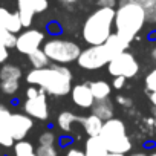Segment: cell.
Here are the masks:
<instances>
[{"mask_svg": "<svg viewBox=\"0 0 156 156\" xmlns=\"http://www.w3.org/2000/svg\"><path fill=\"white\" fill-rule=\"evenodd\" d=\"M26 81L31 86H37L54 97H64L70 92L72 72L63 64H54L51 67L32 69L26 75Z\"/></svg>", "mask_w": 156, "mask_h": 156, "instance_id": "obj_1", "label": "cell"}, {"mask_svg": "<svg viewBox=\"0 0 156 156\" xmlns=\"http://www.w3.org/2000/svg\"><path fill=\"white\" fill-rule=\"evenodd\" d=\"M130 43L122 40L116 32L112 34L103 44L100 46H90L84 51H81L76 63L80 67L86 70H97L106 64L110 63L112 58H115L118 54L127 51Z\"/></svg>", "mask_w": 156, "mask_h": 156, "instance_id": "obj_2", "label": "cell"}, {"mask_svg": "<svg viewBox=\"0 0 156 156\" xmlns=\"http://www.w3.org/2000/svg\"><path fill=\"white\" fill-rule=\"evenodd\" d=\"M145 22H147L145 11L136 0H122L119 3V8L115 9L116 34L127 43H132V40L144 28Z\"/></svg>", "mask_w": 156, "mask_h": 156, "instance_id": "obj_3", "label": "cell"}, {"mask_svg": "<svg viewBox=\"0 0 156 156\" xmlns=\"http://www.w3.org/2000/svg\"><path fill=\"white\" fill-rule=\"evenodd\" d=\"M115 26V9L98 8L95 9L83 25V40L90 46L103 44L113 32Z\"/></svg>", "mask_w": 156, "mask_h": 156, "instance_id": "obj_4", "label": "cell"}, {"mask_svg": "<svg viewBox=\"0 0 156 156\" xmlns=\"http://www.w3.org/2000/svg\"><path fill=\"white\" fill-rule=\"evenodd\" d=\"M100 138L103 139L109 153L126 154L132 150V142L127 136L126 124L121 119L112 118V119L104 121Z\"/></svg>", "mask_w": 156, "mask_h": 156, "instance_id": "obj_5", "label": "cell"}, {"mask_svg": "<svg viewBox=\"0 0 156 156\" xmlns=\"http://www.w3.org/2000/svg\"><path fill=\"white\" fill-rule=\"evenodd\" d=\"M44 54L48 55V58L51 61H54L55 64H67V63H73L78 60L81 54V49L75 41L70 40H63V38H51L48 40L43 48Z\"/></svg>", "mask_w": 156, "mask_h": 156, "instance_id": "obj_6", "label": "cell"}, {"mask_svg": "<svg viewBox=\"0 0 156 156\" xmlns=\"http://www.w3.org/2000/svg\"><path fill=\"white\" fill-rule=\"evenodd\" d=\"M107 70L113 76L133 78L139 72V64H138L136 58L133 57V54L124 51L110 60V63L107 64Z\"/></svg>", "mask_w": 156, "mask_h": 156, "instance_id": "obj_7", "label": "cell"}, {"mask_svg": "<svg viewBox=\"0 0 156 156\" xmlns=\"http://www.w3.org/2000/svg\"><path fill=\"white\" fill-rule=\"evenodd\" d=\"M44 41V34L38 29H26L22 34L17 35V41H16V49L20 54L25 55H31L32 52L41 49Z\"/></svg>", "mask_w": 156, "mask_h": 156, "instance_id": "obj_8", "label": "cell"}, {"mask_svg": "<svg viewBox=\"0 0 156 156\" xmlns=\"http://www.w3.org/2000/svg\"><path fill=\"white\" fill-rule=\"evenodd\" d=\"M48 6V0H17V12L23 28H29L34 20V16L44 12Z\"/></svg>", "mask_w": 156, "mask_h": 156, "instance_id": "obj_9", "label": "cell"}, {"mask_svg": "<svg viewBox=\"0 0 156 156\" xmlns=\"http://www.w3.org/2000/svg\"><path fill=\"white\" fill-rule=\"evenodd\" d=\"M32 126H34V121L29 115L12 113L9 118V122H8V130H9L11 136L14 138V141H22L26 138V135L29 133Z\"/></svg>", "mask_w": 156, "mask_h": 156, "instance_id": "obj_10", "label": "cell"}, {"mask_svg": "<svg viewBox=\"0 0 156 156\" xmlns=\"http://www.w3.org/2000/svg\"><path fill=\"white\" fill-rule=\"evenodd\" d=\"M25 112L34 119L46 121L49 118V107L46 101V92L41 89V92L35 98H26L25 101Z\"/></svg>", "mask_w": 156, "mask_h": 156, "instance_id": "obj_11", "label": "cell"}, {"mask_svg": "<svg viewBox=\"0 0 156 156\" xmlns=\"http://www.w3.org/2000/svg\"><path fill=\"white\" fill-rule=\"evenodd\" d=\"M72 95V101L81 109H92L95 98L92 95V90L89 87V84H76L72 87L70 90Z\"/></svg>", "mask_w": 156, "mask_h": 156, "instance_id": "obj_12", "label": "cell"}, {"mask_svg": "<svg viewBox=\"0 0 156 156\" xmlns=\"http://www.w3.org/2000/svg\"><path fill=\"white\" fill-rule=\"evenodd\" d=\"M0 26L8 29L12 34H19L23 28L20 17H19V12H11L2 6H0Z\"/></svg>", "mask_w": 156, "mask_h": 156, "instance_id": "obj_13", "label": "cell"}, {"mask_svg": "<svg viewBox=\"0 0 156 156\" xmlns=\"http://www.w3.org/2000/svg\"><path fill=\"white\" fill-rule=\"evenodd\" d=\"M113 103L107 98V100H100V101H95L94 106H92V113L97 115L100 119L103 121H107V119H112L113 118Z\"/></svg>", "mask_w": 156, "mask_h": 156, "instance_id": "obj_14", "label": "cell"}, {"mask_svg": "<svg viewBox=\"0 0 156 156\" xmlns=\"http://www.w3.org/2000/svg\"><path fill=\"white\" fill-rule=\"evenodd\" d=\"M86 156H107L109 151L100 136H89L86 141V148H84Z\"/></svg>", "mask_w": 156, "mask_h": 156, "instance_id": "obj_15", "label": "cell"}, {"mask_svg": "<svg viewBox=\"0 0 156 156\" xmlns=\"http://www.w3.org/2000/svg\"><path fill=\"white\" fill-rule=\"evenodd\" d=\"M81 124H83V127H84V130H86V133H87L89 136H100L104 121L100 119L97 115L92 113V115H89V116L81 118Z\"/></svg>", "mask_w": 156, "mask_h": 156, "instance_id": "obj_16", "label": "cell"}, {"mask_svg": "<svg viewBox=\"0 0 156 156\" xmlns=\"http://www.w3.org/2000/svg\"><path fill=\"white\" fill-rule=\"evenodd\" d=\"M90 90H92V95L95 98V101H100V100H107L110 92H112V87L109 83L103 81V80H98V81H92L89 84Z\"/></svg>", "mask_w": 156, "mask_h": 156, "instance_id": "obj_17", "label": "cell"}, {"mask_svg": "<svg viewBox=\"0 0 156 156\" xmlns=\"http://www.w3.org/2000/svg\"><path fill=\"white\" fill-rule=\"evenodd\" d=\"M22 78V69L16 64L5 63L0 67V81H6V80H20Z\"/></svg>", "mask_w": 156, "mask_h": 156, "instance_id": "obj_18", "label": "cell"}, {"mask_svg": "<svg viewBox=\"0 0 156 156\" xmlns=\"http://www.w3.org/2000/svg\"><path fill=\"white\" fill-rule=\"evenodd\" d=\"M28 58H29V63H31L32 69H43V67H48V64H49V61H51V60L48 58V55L44 54L43 49H38V51L32 52L31 55H28Z\"/></svg>", "mask_w": 156, "mask_h": 156, "instance_id": "obj_19", "label": "cell"}, {"mask_svg": "<svg viewBox=\"0 0 156 156\" xmlns=\"http://www.w3.org/2000/svg\"><path fill=\"white\" fill-rule=\"evenodd\" d=\"M76 121L81 122V118L75 116L72 112H61V113L58 115V127H60L61 130H64V132H69Z\"/></svg>", "mask_w": 156, "mask_h": 156, "instance_id": "obj_20", "label": "cell"}, {"mask_svg": "<svg viewBox=\"0 0 156 156\" xmlns=\"http://www.w3.org/2000/svg\"><path fill=\"white\" fill-rule=\"evenodd\" d=\"M8 122L9 121H0V145L3 147H12L16 144L14 138L8 130Z\"/></svg>", "mask_w": 156, "mask_h": 156, "instance_id": "obj_21", "label": "cell"}, {"mask_svg": "<svg viewBox=\"0 0 156 156\" xmlns=\"http://www.w3.org/2000/svg\"><path fill=\"white\" fill-rule=\"evenodd\" d=\"M145 11L147 22L156 23V0H138Z\"/></svg>", "mask_w": 156, "mask_h": 156, "instance_id": "obj_22", "label": "cell"}, {"mask_svg": "<svg viewBox=\"0 0 156 156\" xmlns=\"http://www.w3.org/2000/svg\"><path fill=\"white\" fill-rule=\"evenodd\" d=\"M14 153H16V156H29V154L35 153V150H34V147H32L31 142L22 139V141H16V144H14Z\"/></svg>", "mask_w": 156, "mask_h": 156, "instance_id": "obj_23", "label": "cell"}, {"mask_svg": "<svg viewBox=\"0 0 156 156\" xmlns=\"http://www.w3.org/2000/svg\"><path fill=\"white\" fill-rule=\"evenodd\" d=\"M16 41H17V35L16 34H12L8 29L0 26V43L5 44L8 49H11V48H16Z\"/></svg>", "mask_w": 156, "mask_h": 156, "instance_id": "obj_24", "label": "cell"}, {"mask_svg": "<svg viewBox=\"0 0 156 156\" xmlns=\"http://www.w3.org/2000/svg\"><path fill=\"white\" fill-rule=\"evenodd\" d=\"M20 87L19 80H6V81H0V90H2L5 95H14Z\"/></svg>", "mask_w": 156, "mask_h": 156, "instance_id": "obj_25", "label": "cell"}, {"mask_svg": "<svg viewBox=\"0 0 156 156\" xmlns=\"http://www.w3.org/2000/svg\"><path fill=\"white\" fill-rule=\"evenodd\" d=\"M37 156H58L54 145H38L35 150Z\"/></svg>", "mask_w": 156, "mask_h": 156, "instance_id": "obj_26", "label": "cell"}, {"mask_svg": "<svg viewBox=\"0 0 156 156\" xmlns=\"http://www.w3.org/2000/svg\"><path fill=\"white\" fill-rule=\"evenodd\" d=\"M145 87L150 92H156V67L151 69L145 76Z\"/></svg>", "mask_w": 156, "mask_h": 156, "instance_id": "obj_27", "label": "cell"}, {"mask_svg": "<svg viewBox=\"0 0 156 156\" xmlns=\"http://www.w3.org/2000/svg\"><path fill=\"white\" fill-rule=\"evenodd\" d=\"M38 142H40V145H54V142H55V135H54L52 132H44V133L40 135Z\"/></svg>", "mask_w": 156, "mask_h": 156, "instance_id": "obj_28", "label": "cell"}, {"mask_svg": "<svg viewBox=\"0 0 156 156\" xmlns=\"http://www.w3.org/2000/svg\"><path fill=\"white\" fill-rule=\"evenodd\" d=\"M8 57H9V49L5 44L0 43V64H5V61L8 60Z\"/></svg>", "mask_w": 156, "mask_h": 156, "instance_id": "obj_29", "label": "cell"}, {"mask_svg": "<svg viewBox=\"0 0 156 156\" xmlns=\"http://www.w3.org/2000/svg\"><path fill=\"white\" fill-rule=\"evenodd\" d=\"M97 5L98 8H113L116 5V0H97Z\"/></svg>", "mask_w": 156, "mask_h": 156, "instance_id": "obj_30", "label": "cell"}, {"mask_svg": "<svg viewBox=\"0 0 156 156\" xmlns=\"http://www.w3.org/2000/svg\"><path fill=\"white\" fill-rule=\"evenodd\" d=\"M40 92H41L40 87H37V86H29L28 90H26V98H35Z\"/></svg>", "mask_w": 156, "mask_h": 156, "instance_id": "obj_31", "label": "cell"}, {"mask_svg": "<svg viewBox=\"0 0 156 156\" xmlns=\"http://www.w3.org/2000/svg\"><path fill=\"white\" fill-rule=\"evenodd\" d=\"M116 101H118V104L122 106V107H130V106H132V100H129L127 97H122V95H119V97L116 98Z\"/></svg>", "mask_w": 156, "mask_h": 156, "instance_id": "obj_32", "label": "cell"}, {"mask_svg": "<svg viewBox=\"0 0 156 156\" xmlns=\"http://www.w3.org/2000/svg\"><path fill=\"white\" fill-rule=\"evenodd\" d=\"M126 80H127V78H124V76H115V80H113V87H115V89H121V87H124Z\"/></svg>", "mask_w": 156, "mask_h": 156, "instance_id": "obj_33", "label": "cell"}, {"mask_svg": "<svg viewBox=\"0 0 156 156\" xmlns=\"http://www.w3.org/2000/svg\"><path fill=\"white\" fill-rule=\"evenodd\" d=\"M66 156H86V153L80 148H69L66 151Z\"/></svg>", "mask_w": 156, "mask_h": 156, "instance_id": "obj_34", "label": "cell"}, {"mask_svg": "<svg viewBox=\"0 0 156 156\" xmlns=\"http://www.w3.org/2000/svg\"><path fill=\"white\" fill-rule=\"evenodd\" d=\"M150 101H151L153 107H156V92H150Z\"/></svg>", "mask_w": 156, "mask_h": 156, "instance_id": "obj_35", "label": "cell"}, {"mask_svg": "<svg viewBox=\"0 0 156 156\" xmlns=\"http://www.w3.org/2000/svg\"><path fill=\"white\" fill-rule=\"evenodd\" d=\"M150 55H151V58H153V60L156 61V44H154V46L151 48V51H150Z\"/></svg>", "mask_w": 156, "mask_h": 156, "instance_id": "obj_36", "label": "cell"}, {"mask_svg": "<svg viewBox=\"0 0 156 156\" xmlns=\"http://www.w3.org/2000/svg\"><path fill=\"white\" fill-rule=\"evenodd\" d=\"M61 3H66V5H72V3H75V2H78V0H60Z\"/></svg>", "mask_w": 156, "mask_h": 156, "instance_id": "obj_37", "label": "cell"}, {"mask_svg": "<svg viewBox=\"0 0 156 156\" xmlns=\"http://www.w3.org/2000/svg\"><path fill=\"white\" fill-rule=\"evenodd\" d=\"M130 156H147L145 153H133V154H130Z\"/></svg>", "mask_w": 156, "mask_h": 156, "instance_id": "obj_38", "label": "cell"}, {"mask_svg": "<svg viewBox=\"0 0 156 156\" xmlns=\"http://www.w3.org/2000/svg\"><path fill=\"white\" fill-rule=\"evenodd\" d=\"M107 156H124V154H116V153H109Z\"/></svg>", "mask_w": 156, "mask_h": 156, "instance_id": "obj_39", "label": "cell"}, {"mask_svg": "<svg viewBox=\"0 0 156 156\" xmlns=\"http://www.w3.org/2000/svg\"><path fill=\"white\" fill-rule=\"evenodd\" d=\"M153 126H154V127H156V116H154V118H153Z\"/></svg>", "mask_w": 156, "mask_h": 156, "instance_id": "obj_40", "label": "cell"}, {"mask_svg": "<svg viewBox=\"0 0 156 156\" xmlns=\"http://www.w3.org/2000/svg\"><path fill=\"white\" fill-rule=\"evenodd\" d=\"M153 115L156 116V107H153Z\"/></svg>", "mask_w": 156, "mask_h": 156, "instance_id": "obj_41", "label": "cell"}, {"mask_svg": "<svg viewBox=\"0 0 156 156\" xmlns=\"http://www.w3.org/2000/svg\"><path fill=\"white\" fill-rule=\"evenodd\" d=\"M29 156H37V154H35V153H32V154H29Z\"/></svg>", "mask_w": 156, "mask_h": 156, "instance_id": "obj_42", "label": "cell"}, {"mask_svg": "<svg viewBox=\"0 0 156 156\" xmlns=\"http://www.w3.org/2000/svg\"><path fill=\"white\" fill-rule=\"evenodd\" d=\"M150 156H156V153H153V154H150Z\"/></svg>", "mask_w": 156, "mask_h": 156, "instance_id": "obj_43", "label": "cell"}, {"mask_svg": "<svg viewBox=\"0 0 156 156\" xmlns=\"http://www.w3.org/2000/svg\"><path fill=\"white\" fill-rule=\"evenodd\" d=\"M136 2H138V0H136Z\"/></svg>", "mask_w": 156, "mask_h": 156, "instance_id": "obj_44", "label": "cell"}]
</instances>
